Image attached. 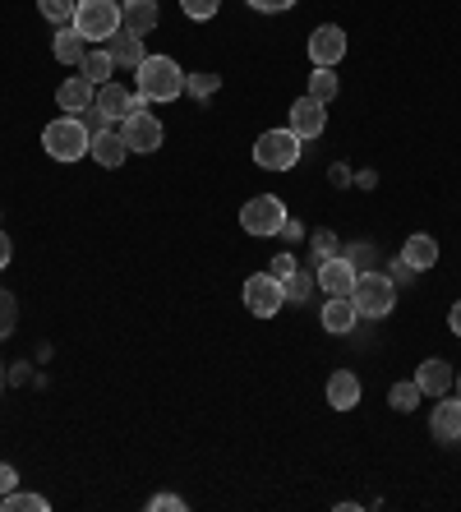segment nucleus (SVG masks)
<instances>
[{"instance_id": "obj_16", "label": "nucleus", "mask_w": 461, "mask_h": 512, "mask_svg": "<svg viewBox=\"0 0 461 512\" xmlns=\"http://www.w3.org/2000/svg\"><path fill=\"white\" fill-rule=\"evenodd\" d=\"M93 97H97V88L83 79V74H74V79H65V84L56 88V107L65 111V116H79L83 107H93Z\"/></svg>"}, {"instance_id": "obj_36", "label": "nucleus", "mask_w": 461, "mask_h": 512, "mask_svg": "<svg viewBox=\"0 0 461 512\" xmlns=\"http://www.w3.org/2000/svg\"><path fill=\"white\" fill-rule=\"evenodd\" d=\"M332 254H342V250H337V240H332L328 236V231H319V236H314V259H332Z\"/></svg>"}, {"instance_id": "obj_35", "label": "nucleus", "mask_w": 461, "mask_h": 512, "mask_svg": "<svg viewBox=\"0 0 461 512\" xmlns=\"http://www.w3.org/2000/svg\"><path fill=\"white\" fill-rule=\"evenodd\" d=\"M79 120H83V125H88V134H102V130H111V120L102 116V111H97V107H83V111H79Z\"/></svg>"}, {"instance_id": "obj_28", "label": "nucleus", "mask_w": 461, "mask_h": 512, "mask_svg": "<svg viewBox=\"0 0 461 512\" xmlns=\"http://www.w3.org/2000/svg\"><path fill=\"white\" fill-rule=\"evenodd\" d=\"M420 388H415V379H406V383H392V393H388V406L392 411H415V402H420Z\"/></svg>"}, {"instance_id": "obj_41", "label": "nucleus", "mask_w": 461, "mask_h": 512, "mask_svg": "<svg viewBox=\"0 0 461 512\" xmlns=\"http://www.w3.org/2000/svg\"><path fill=\"white\" fill-rule=\"evenodd\" d=\"M448 328L461 337V300H457V305H452V310H448Z\"/></svg>"}, {"instance_id": "obj_14", "label": "nucleus", "mask_w": 461, "mask_h": 512, "mask_svg": "<svg viewBox=\"0 0 461 512\" xmlns=\"http://www.w3.org/2000/svg\"><path fill=\"white\" fill-rule=\"evenodd\" d=\"M162 10H157V0H120V28H130V33H153Z\"/></svg>"}, {"instance_id": "obj_9", "label": "nucleus", "mask_w": 461, "mask_h": 512, "mask_svg": "<svg viewBox=\"0 0 461 512\" xmlns=\"http://www.w3.org/2000/svg\"><path fill=\"white\" fill-rule=\"evenodd\" d=\"M342 56H346V33L337 24H319L309 33V60L314 65L332 70V65H342Z\"/></svg>"}, {"instance_id": "obj_30", "label": "nucleus", "mask_w": 461, "mask_h": 512, "mask_svg": "<svg viewBox=\"0 0 461 512\" xmlns=\"http://www.w3.org/2000/svg\"><path fill=\"white\" fill-rule=\"evenodd\" d=\"M342 254L351 259L355 273H369V268H379V263H374V259H379V254H374V245H351V250H342Z\"/></svg>"}, {"instance_id": "obj_25", "label": "nucleus", "mask_w": 461, "mask_h": 512, "mask_svg": "<svg viewBox=\"0 0 461 512\" xmlns=\"http://www.w3.org/2000/svg\"><path fill=\"white\" fill-rule=\"evenodd\" d=\"M282 286H286V305H305V300H309V291L319 286V277H314V273H305V268H296V273L286 277Z\"/></svg>"}, {"instance_id": "obj_2", "label": "nucleus", "mask_w": 461, "mask_h": 512, "mask_svg": "<svg viewBox=\"0 0 461 512\" xmlns=\"http://www.w3.org/2000/svg\"><path fill=\"white\" fill-rule=\"evenodd\" d=\"M351 305L360 319H388V314L397 310V282H392L388 273H379V268H369V273L355 277Z\"/></svg>"}, {"instance_id": "obj_13", "label": "nucleus", "mask_w": 461, "mask_h": 512, "mask_svg": "<svg viewBox=\"0 0 461 512\" xmlns=\"http://www.w3.org/2000/svg\"><path fill=\"white\" fill-rule=\"evenodd\" d=\"M452 383H457V374H452L448 360H438V356H429L425 365L415 370V388H420L425 397H448Z\"/></svg>"}, {"instance_id": "obj_27", "label": "nucleus", "mask_w": 461, "mask_h": 512, "mask_svg": "<svg viewBox=\"0 0 461 512\" xmlns=\"http://www.w3.org/2000/svg\"><path fill=\"white\" fill-rule=\"evenodd\" d=\"M0 508L5 512H47L51 503H47V494H24V489H14V494L0 499Z\"/></svg>"}, {"instance_id": "obj_34", "label": "nucleus", "mask_w": 461, "mask_h": 512, "mask_svg": "<svg viewBox=\"0 0 461 512\" xmlns=\"http://www.w3.org/2000/svg\"><path fill=\"white\" fill-rule=\"evenodd\" d=\"M148 508L153 512H185V499H180V494H153Z\"/></svg>"}, {"instance_id": "obj_37", "label": "nucleus", "mask_w": 461, "mask_h": 512, "mask_svg": "<svg viewBox=\"0 0 461 512\" xmlns=\"http://www.w3.org/2000/svg\"><path fill=\"white\" fill-rule=\"evenodd\" d=\"M249 10H259V14H282V10H291L296 0H245Z\"/></svg>"}, {"instance_id": "obj_4", "label": "nucleus", "mask_w": 461, "mask_h": 512, "mask_svg": "<svg viewBox=\"0 0 461 512\" xmlns=\"http://www.w3.org/2000/svg\"><path fill=\"white\" fill-rule=\"evenodd\" d=\"M300 148H305V139L296 130H263L254 139V162L263 171H291L300 162Z\"/></svg>"}, {"instance_id": "obj_19", "label": "nucleus", "mask_w": 461, "mask_h": 512, "mask_svg": "<svg viewBox=\"0 0 461 512\" xmlns=\"http://www.w3.org/2000/svg\"><path fill=\"white\" fill-rule=\"evenodd\" d=\"M328 406L332 411H355L360 406V379L351 370H337L328 379Z\"/></svg>"}, {"instance_id": "obj_7", "label": "nucleus", "mask_w": 461, "mask_h": 512, "mask_svg": "<svg viewBox=\"0 0 461 512\" xmlns=\"http://www.w3.org/2000/svg\"><path fill=\"white\" fill-rule=\"evenodd\" d=\"M282 305H286V286L272 273H254L245 282V310L254 314V319H277Z\"/></svg>"}, {"instance_id": "obj_17", "label": "nucleus", "mask_w": 461, "mask_h": 512, "mask_svg": "<svg viewBox=\"0 0 461 512\" xmlns=\"http://www.w3.org/2000/svg\"><path fill=\"white\" fill-rule=\"evenodd\" d=\"M88 157H93L97 167L116 171L120 162L130 157V148H125V139H120V130H102V134H93V148H88Z\"/></svg>"}, {"instance_id": "obj_1", "label": "nucleus", "mask_w": 461, "mask_h": 512, "mask_svg": "<svg viewBox=\"0 0 461 512\" xmlns=\"http://www.w3.org/2000/svg\"><path fill=\"white\" fill-rule=\"evenodd\" d=\"M134 84H139V97L148 107L153 102H176L185 93V70L171 56H143V65L134 70Z\"/></svg>"}, {"instance_id": "obj_15", "label": "nucleus", "mask_w": 461, "mask_h": 512, "mask_svg": "<svg viewBox=\"0 0 461 512\" xmlns=\"http://www.w3.org/2000/svg\"><path fill=\"white\" fill-rule=\"evenodd\" d=\"M429 434H434L438 443H461V397L457 402H443L434 406V416H429Z\"/></svg>"}, {"instance_id": "obj_31", "label": "nucleus", "mask_w": 461, "mask_h": 512, "mask_svg": "<svg viewBox=\"0 0 461 512\" xmlns=\"http://www.w3.org/2000/svg\"><path fill=\"white\" fill-rule=\"evenodd\" d=\"M217 84H222L217 74H194V79H185V93H190V97H213Z\"/></svg>"}, {"instance_id": "obj_11", "label": "nucleus", "mask_w": 461, "mask_h": 512, "mask_svg": "<svg viewBox=\"0 0 461 512\" xmlns=\"http://www.w3.org/2000/svg\"><path fill=\"white\" fill-rule=\"evenodd\" d=\"M291 130L300 134V139H319L323 130H328V111H323L319 97H296L291 102Z\"/></svg>"}, {"instance_id": "obj_22", "label": "nucleus", "mask_w": 461, "mask_h": 512, "mask_svg": "<svg viewBox=\"0 0 461 512\" xmlns=\"http://www.w3.org/2000/svg\"><path fill=\"white\" fill-rule=\"evenodd\" d=\"M402 263H411L415 273H429L438 263V240L434 236H411L402 245Z\"/></svg>"}, {"instance_id": "obj_23", "label": "nucleus", "mask_w": 461, "mask_h": 512, "mask_svg": "<svg viewBox=\"0 0 461 512\" xmlns=\"http://www.w3.org/2000/svg\"><path fill=\"white\" fill-rule=\"evenodd\" d=\"M79 70H83V79L93 88H102V84H111V74H116V60H111V51H88V56L79 60Z\"/></svg>"}, {"instance_id": "obj_6", "label": "nucleus", "mask_w": 461, "mask_h": 512, "mask_svg": "<svg viewBox=\"0 0 461 512\" xmlns=\"http://www.w3.org/2000/svg\"><path fill=\"white\" fill-rule=\"evenodd\" d=\"M286 203L277 199V194H259V199H249L245 208H240V227L249 231V236H282L286 227Z\"/></svg>"}, {"instance_id": "obj_33", "label": "nucleus", "mask_w": 461, "mask_h": 512, "mask_svg": "<svg viewBox=\"0 0 461 512\" xmlns=\"http://www.w3.org/2000/svg\"><path fill=\"white\" fill-rule=\"evenodd\" d=\"M296 268H300V263H296V254H277V259L268 263V273L277 277V282H286V277L296 273Z\"/></svg>"}, {"instance_id": "obj_26", "label": "nucleus", "mask_w": 461, "mask_h": 512, "mask_svg": "<svg viewBox=\"0 0 461 512\" xmlns=\"http://www.w3.org/2000/svg\"><path fill=\"white\" fill-rule=\"evenodd\" d=\"M37 10H42V19H51L56 28H70L79 0H37Z\"/></svg>"}, {"instance_id": "obj_10", "label": "nucleus", "mask_w": 461, "mask_h": 512, "mask_svg": "<svg viewBox=\"0 0 461 512\" xmlns=\"http://www.w3.org/2000/svg\"><path fill=\"white\" fill-rule=\"evenodd\" d=\"M93 107L102 111V116H107V120H125V116H134V111H143V107H148V102H143L139 93H130V88H120L116 79H111V84H102V88H97Z\"/></svg>"}, {"instance_id": "obj_12", "label": "nucleus", "mask_w": 461, "mask_h": 512, "mask_svg": "<svg viewBox=\"0 0 461 512\" xmlns=\"http://www.w3.org/2000/svg\"><path fill=\"white\" fill-rule=\"evenodd\" d=\"M319 286L323 291H328V296H351V286H355V268H351V259H346V254H332V259H323L319 263Z\"/></svg>"}, {"instance_id": "obj_39", "label": "nucleus", "mask_w": 461, "mask_h": 512, "mask_svg": "<svg viewBox=\"0 0 461 512\" xmlns=\"http://www.w3.org/2000/svg\"><path fill=\"white\" fill-rule=\"evenodd\" d=\"M10 259H14V245H10V236H5V231H0V273H5V268H10Z\"/></svg>"}, {"instance_id": "obj_40", "label": "nucleus", "mask_w": 461, "mask_h": 512, "mask_svg": "<svg viewBox=\"0 0 461 512\" xmlns=\"http://www.w3.org/2000/svg\"><path fill=\"white\" fill-rule=\"evenodd\" d=\"M392 282H406V277H415V268H411V263H402V259H397V263H392Z\"/></svg>"}, {"instance_id": "obj_18", "label": "nucleus", "mask_w": 461, "mask_h": 512, "mask_svg": "<svg viewBox=\"0 0 461 512\" xmlns=\"http://www.w3.org/2000/svg\"><path fill=\"white\" fill-rule=\"evenodd\" d=\"M107 51H111L116 65H125V70H139L143 56H148V51H143V37L130 33V28H120L116 37H107Z\"/></svg>"}, {"instance_id": "obj_21", "label": "nucleus", "mask_w": 461, "mask_h": 512, "mask_svg": "<svg viewBox=\"0 0 461 512\" xmlns=\"http://www.w3.org/2000/svg\"><path fill=\"white\" fill-rule=\"evenodd\" d=\"M323 328H328V333H351L355 328V319H360V314H355V305H351V296H328V305H323Z\"/></svg>"}, {"instance_id": "obj_42", "label": "nucleus", "mask_w": 461, "mask_h": 512, "mask_svg": "<svg viewBox=\"0 0 461 512\" xmlns=\"http://www.w3.org/2000/svg\"><path fill=\"white\" fill-rule=\"evenodd\" d=\"M282 236H286V240H300V236H305V227H300V222H291V217H286V227H282Z\"/></svg>"}, {"instance_id": "obj_32", "label": "nucleus", "mask_w": 461, "mask_h": 512, "mask_svg": "<svg viewBox=\"0 0 461 512\" xmlns=\"http://www.w3.org/2000/svg\"><path fill=\"white\" fill-rule=\"evenodd\" d=\"M217 5H222V0H180V10L190 14V19H199V24H203V19H213Z\"/></svg>"}, {"instance_id": "obj_43", "label": "nucleus", "mask_w": 461, "mask_h": 512, "mask_svg": "<svg viewBox=\"0 0 461 512\" xmlns=\"http://www.w3.org/2000/svg\"><path fill=\"white\" fill-rule=\"evenodd\" d=\"M457 397H461V370H457Z\"/></svg>"}, {"instance_id": "obj_20", "label": "nucleus", "mask_w": 461, "mask_h": 512, "mask_svg": "<svg viewBox=\"0 0 461 512\" xmlns=\"http://www.w3.org/2000/svg\"><path fill=\"white\" fill-rule=\"evenodd\" d=\"M51 56L60 60V65H79L83 56H88V37L79 33V28H56V37H51Z\"/></svg>"}, {"instance_id": "obj_24", "label": "nucleus", "mask_w": 461, "mask_h": 512, "mask_svg": "<svg viewBox=\"0 0 461 512\" xmlns=\"http://www.w3.org/2000/svg\"><path fill=\"white\" fill-rule=\"evenodd\" d=\"M342 93V84H337V74L323 70V65H314V74H309V97H319L323 107H328L332 97Z\"/></svg>"}, {"instance_id": "obj_8", "label": "nucleus", "mask_w": 461, "mask_h": 512, "mask_svg": "<svg viewBox=\"0 0 461 512\" xmlns=\"http://www.w3.org/2000/svg\"><path fill=\"white\" fill-rule=\"evenodd\" d=\"M120 139H125V148H130V153H157V148H162V139H166V130H162V120L143 107V111H134V116L120 120Z\"/></svg>"}, {"instance_id": "obj_3", "label": "nucleus", "mask_w": 461, "mask_h": 512, "mask_svg": "<svg viewBox=\"0 0 461 512\" xmlns=\"http://www.w3.org/2000/svg\"><path fill=\"white\" fill-rule=\"evenodd\" d=\"M42 148H47V157H56V162H79L88 148H93V134H88V125H83L79 116H56L42 130Z\"/></svg>"}, {"instance_id": "obj_38", "label": "nucleus", "mask_w": 461, "mask_h": 512, "mask_svg": "<svg viewBox=\"0 0 461 512\" xmlns=\"http://www.w3.org/2000/svg\"><path fill=\"white\" fill-rule=\"evenodd\" d=\"M14 489H19V471L0 462V499H5V494H14Z\"/></svg>"}, {"instance_id": "obj_5", "label": "nucleus", "mask_w": 461, "mask_h": 512, "mask_svg": "<svg viewBox=\"0 0 461 512\" xmlns=\"http://www.w3.org/2000/svg\"><path fill=\"white\" fill-rule=\"evenodd\" d=\"M74 28H79L88 42H107V37H116L120 33V0H79Z\"/></svg>"}, {"instance_id": "obj_29", "label": "nucleus", "mask_w": 461, "mask_h": 512, "mask_svg": "<svg viewBox=\"0 0 461 512\" xmlns=\"http://www.w3.org/2000/svg\"><path fill=\"white\" fill-rule=\"evenodd\" d=\"M14 323H19V305H14V296L0 286V342L14 333Z\"/></svg>"}]
</instances>
